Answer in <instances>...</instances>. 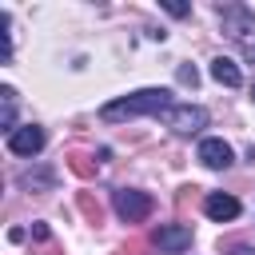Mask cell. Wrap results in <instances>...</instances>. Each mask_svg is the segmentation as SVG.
<instances>
[{"label":"cell","instance_id":"cell-12","mask_svg":"<svg viewBox=\"0 0 255 255\" xmlns=\"http://www.w3.org/2000/svg\"><path fill=\"white\" fill-rule=\"evenodd\" d=\"M36 183H40V187H52V171H36V175L24 171V175H20V187H36Z\"/></svg>","mask_w":255,"mask_h":255},{"label":"cell","instance_id":"cell-13","mask_svg":"<svg viewBox=\"0 0 255 255\" xmlns=\"http://www.w3.org/2000/svg\"><path fill=\"white\" fill-rule=\"evenodd\" d=\"M32 239H36V243H48V239H52L48 223H32Z\"/></svg>","mask_w":255,"mask_h":255},{"label":"cell","instance_id":"cell-3","mask_svg":"<svg viewBox=\"0 0 255 255\" xmlns=\"http://www.w3.org/2000/svg\"><path fill=\"white\" fill-rule=\"evenodd\" d=\"M112 207H116V215L124 223H143L151 215V195L147 191H135V187H120L112 195Z\"/></svg>","mask_w":255,"mask_h":255},{"label":"cell","instance_id":"cell-8","mask_svg":"<svg viewBox=\"0 0 255 255\" xmlns=\"http://www.w3.org/2000/svg\"><path fill=\"white\" fill-rule=\"evenodd\" d=\"M203 211H207L211 219L223 223V219H235V215H239V199L227 195V191H211V195L203 199Z\"/></svg>","mask_w":255,"mask_h":255},{"label":"cell","instance_id":"cell-14","mask_svg":"<svg viewBox=\"0 0 255 255\" xmlns=\"http://www.w3.org/2000/svg\"><path fill=\"white\" fill-rule=\"evenodd\" d=\"M163 8H167V12H171V16H187V12H191V8H187V4H179V0H167V4H163Z\"/></svg>","mask_w":255,"mask_h":255},{"label":"cell","instance_id":"cell-1","mask_svg":"<svg viewBox=\"0 0 255 255\" xmlns=\"http://www.w3.org/2000/svg\"><path fill=\"white\" fill-rule=\"evenodd\" d=\"M171 108V92L167 88H139L124 100H112L100 108V120L120 124V120H135V116H163Z\"/></svg>","mask_w":255,"mask_h":255},{"label":"cell","instance_id":"cell-6","mask_svg":"<svg viewBox=\"0 0 255 255\" xmlns=\"http://www.w3.org/2000/svg\"><path fill=\"white\" fill-rule=\"evenodd\" d=\"M155 247H159L163 255H179V251H187V247H191V227H183V223H167V227H159V231H155Z\"/></svg>","mask_w":255,"mask_h":255},{"label":"cell","instance_id":"cell-11","mask_svg":"<svg viewBox=\"0 0 255 255\" xmlns=\"http://www.w3.org/2000/svg\"><path fill=\"white\" fill-rule=\"evenodd\" d=\"M76 207L84 211L88 223H104V207H100V199H92V191H80L76 195Z\"/></svg>","mask_w":255,"mask_h":255},{"label":"cell","instance_id":"cell-5","mask_svg":"<svg viewBox=\"0 0 255 255\" xmlns=\"http://www.w3.org/2000/svg\"><path fill=\"white\" fill-rule=\"evenodd\" d=\"M8 151H12V155H40V151H44V128H36V124L16 128V131L8 135Z\"/></svg>","mask_w":255,"mask_h":255},{"label":"cell","instance_id":"cell-7","mask_svg":"<svg viewBox=\"0 0 255 255\" xmlns=\"http://www.w3.org/2000/svg\"><path fill=\"white\" fill-rule=\"evenodd\" d=\"M199 159H203V167L223 171V167H231L235 151H231V143H223V139H203V143H199Z\"/></svg>","mask_w":255,"mask_h":255},{"label":"cell","instance_id":"cell-9","mask_svg":"<svg viewBox=\"0 0 255 255\" xmlns=\"http://www.w3.org/2000/svg\"><path fill=\"white\" fill-rule=\"evenodd\" d=\"M211 80H215V84H223V88H239V84H243L239 64H235V60H227V56H215V60H211Z\"/></svg>","mask_w":255,"mask_h":255},{"label":"cell","instance_id":"cell-17","mask_svg":"<svg viewBox=\"0 0 255 255\" xmlns=\"http://www.w3.org/2000/svg\"><path fill=\"white\" fill-rule=\"evenodd\" d=\"M116 255H128V251H116Z\"/></svg>","mask_w":255,"mask_h":255},{"label":"cell","instance_id":"cell-10","mask_svg":"<svg viewBox=\"0 0 255 255\" xmlns=\"http://www.w3.org/2000/svg\"><path fill=\"white\" fill-rule=\"evenodd\" d=\"M68 167L80 175V179H96V159L88 151H68Z\"/></svg>","mask_w":255,"mask_h":255},{"label":"cell","instance_id":"cell-2","mask_svg":"<svg viewBox=\"0 0 255 255\" xmlns=\"http://www.w3.org/2000/svg\"><path fill=\"white\" fill-rule=\"evenodd\" d=\"M219 20H223V32L235 40L239 56L247 64H255V12L243 8V4H223L219 8Z\"/></svg>","mask_w":255,"mask_h":255},{"label":"cell","instance_id":"cell-16","mask_svg":"<svg viewBox=\"0 0 255 255\" xmlns=\"http://www.w3.org/2000/svg\"><path fill=\"white\" fill-rule=\"evenodd\" d=\"M227 255H255L247 243H227Z\"/></svg>","mask_w":255,"mask_h":255},{"label":"cell","instance_id":"cell-4","mask_svg":"<svg viewBox=\"0 0 255 255\" xmlns=\"http://www.w3.org/2000/svg\"><path fill=\"white\" fill-rule=\"evenodd\" d=\"M163 124H167L175 135H191V131L207 128V112H203L199 104H171V108L163 112Z\"/></svg>","mask_w":255,"mask_h":255},{"label":"cell","instance_id":"cell-15","mask_svg":"<svg viewBox=\"0 0 255 255\" xmlns=\"http://www.w3.org/2000/svg\"><path fill=\"white\" fill-rule=\"evenodd\" d=\"M195 80H199L195 68H179V84H191V88H195Z\"/></svg>","mask_w":255,"mask_h":255},{"label":"cell","instance_id":"cell-18","mask_svg":"<svg viewBox=\"0 0 255 255\" xmlns=\"http://www.w3.org/2000/svg\"><path fill=\"white\" fill-rule=\"evenodd\" d=\"M251 100H255V88H251Z\"/></svg>","mask_w":255,"mask_h":255}]
</instances>
